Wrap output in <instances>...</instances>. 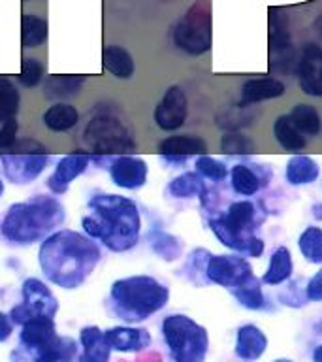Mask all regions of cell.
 <instances>
[{
    "label": "cell",
    "mask_w": 322,
    "mask_h": 362,
    "mask_svg": "<svg viewBox=\"0 0 322 362\" xmlns=\"http://www.w3.org/2000/svg\"><path fill=\"white\" fill-rule=\"evenodd\" d=\"M66 209L55 197L36 194L25 202L11 204L0 223V234L13 245H32L61 228Z\"/></svg>",
    "instance_id": "cell-3"
},
{
    "label": "cell",
    "mask_w": 322,
    "mask_h": 362,
    "mask_svg": "<svg viewBox=\"0 0 322 362\" xmlns=\"http://www.w3.org/2000/svg\"><path fill=\"white\" fill-rule=\"evenodd\" d=\"M298 81L305 95L322 96V47L307 44L298 61Z\"/></svg>",
    "instance_id": "cell-16"
},
{
    "label": "cell",
    "mask_w": 322,
    "mask_h": 362,
    "mask_svg": "<svg viewBox=\"0 0 322 362\" xmlns=\"http://www.w3.org/2000/svg\"><path fill=\"white\" fill-rule=\"evenodd\" d=\"M268 349L266 334L254 325H243L237 328L236 336V355L245 362L258 361Z\"/></svg>",
    "instance_id": "cell-21"
},
{
    "label": "cell",
    "mask_w": 322,
    "mask_h": 362,
    "mask_svg": "<svg viewBox=\"0 0 322 362\" xmlns=\"http://www.w3.org/2000/svg\"><path fill=\"white\" fill-rule=\"evenodd\" d=\"M169 197L174 198H194L200 197L203 200L205 198V183H203V177L198 172H185V174L177 175L174 180L169 181L168 187H166Z\"/></svg>",
    "instance_id": "cell-29"
},
{
    "label": "cell",
    "mask_w": 322,
    "mask_h": 362,
    "mask_svg": "<svg viewBox=\"0 0 322 362\" xmlns=\"http://www.w3.org/2000/svg\"><path fill=\"white\" fill-rule=\"evenodd\" d=\"M100 259L102 251L96 240L70 228H59L40 243V268L56 287H81Z\"/></svg>",
    "instance_id": "cell-1"
},
{
    "label": "cell",
    "mask_w": 322,
    "mask_h": 362,
    "mask_svg": "<svg viewBox=\"0 0 322 362\" xmlns=\"http://www.w3.org/2000/svg\"><path fill=\"white\" fill-rule=\"evenodd\" d=\"M298 249L309 264H322V228L307 226L298 238Z\"/></svg>",
    "instance_id": "cell-33"
},
{
    "label": "cell",
    "mask_w": 322,
    "mask_h": 362,
    "mask_svg": "<svg viewBox=\"0 0 322 362\" xmlns=\"http://www.w3.org/2000/svg\"><path fill=\"white\" fill-rule=\"evenodd\" d=\"M78 356V344L72 338L59 336L34 353L32 362H72Z\"/></svg>",
    "instance_id": "cell-25"
},
{
    "label": "cell",
    "mask_w": 322,
    "mask_h": 362,
    "mask_svg": "<svg viewBox=\"0 0 322 362\" xmlns=\"http://www.w3.org/2000/svg\"><path fill=\"white\" fill-rule=\"evenodd\" d=\"M305 296L311 302H322V268L305 285Z\"/></svg>",
    "instance_id": "cell-42"
},
{
    "label": "cell",
    "mask_w": 322,
    "mask_h": 362,
    "mask_svg": "<svg viewBox=\"0 0 322 362\" xmlns=\"http://www.w3.org/2000/svg\"><path fill=\"white\" fill-rule=\"evenodd\" d=\"M234 294V298L243 305V308H247V310H264L266 308V296L262 293V279L254 276L251 277L245 285L242 287H237L232 291Z\"/></svg>",
    "instance_id": "cell-35"
},
{
    "label": "cell",
    "mask_w": 322,
    "mask_h": 362,
    "mask_svg": "<svg viewBox=\"0 0 322 362\" xmlns=\"http://www.w3.org/2000/svg\"><path fill=\"white\" fill-rule=\"evenodd\" d=\"M287 93V87L281 79L275 78H251L247 79L242 87V100L239 106L251 107L258 102L273 100V98H281Z\"/></svg>",
    "instance_id": "cell-17"
},
{
    "label": "cell",
    "mask_w": 322,
    "mask_h": 362,
    "mask_svg": "<svg viewBox=\"0 0 322 362\" xmlns=\"http://www.w3.org/2000/svg\"><path fill=\"white\" fill-rule=\"evenodd\" d=\"M290 119H292V123L298 127V130L302 134L307 138H315V136L321 134L322 130V119L316 112L315 106H311L307 102H299L296 106H292L290 110Z\"/></svg>",
    "instance_id": "cell-31"
},
{
    "label": "cell",
    "mask_w": 322,
    "mask_h": 362,
    "mask_svg": "<svg viewBox=\"0 0 322 362\" xmlns=\"http://www.w3.org/2000/svg\"><path fill=\"white\" fill-rule=\"evenodd\" d=\"M83 140L96 155H126L136 151L134 132L115 115L102 113L87 123Z\"/></svg>",
    "instance_id": "cell-7"
},
{
    "label": "cell",
    "mask_w": 322,
    "mask_h": 362,
    "mask_svg": "<svg viewBox=\"0 0 322 362\" xmlns=\"http://www.w3.org/2000/svg\"><path fill=\"white\" fill-rule=\"evenodd\" d=\"M313 215H315V219L322 221V202H318L313 206Z\"/></svg>",
    "instance_id": "cell-45"
},
{
    "label": "cell",
    "mask_w": 322,
    "mask_h": 362,
    "mask_svg": "<svg viewBox=\"0 0 322 362\" xmlns=\"http://www.w3.org/2000/svg\"><path fill=\"white\" fill-rule=\"evenodd\" d=\"M56 336L55 319L51 317H34L23 325L21 330V347L23 349L36 353L44 345H47Z\"/></svg>",
    "instance_id": "cell-19"
},
{
    "label": "cell",
    "mask_w": 322,
    "mask_h": 362,
    "mask_svg": "<svg viewBox=\"0 0 322 362\" xmlns=\"http://www.w3.org/2000/svg\"><path fill=\"white\" fill-rule=\"evenodd\" d=\"M85 83V76H49L45 79L44 95L51 100H62L79 95Z\"/></svg>",
    "instance_id": "cell-30"
},
{
    "label": "cell",
    "mask_w": 322,
    "mask_h": 362,
    "mask_svg": "<svg viewBox=\"0 0 322 362\" xmlns=\"http://www.w3.org/2000/svg\"><path fill=\"white\" fill-rule=\"evenodd\" d=\"M78 121V110L70 104H53L44 113V124L53 132H64V130L73 129Z\"/></svg>",
    "instance_id": "cell-32"
},
{
    "label": "cell",
    "mask_w": 322,
    "mask_h": 362,
    "mask_svg": "<svg viewBox=\"0 0 322 362\" xmlns=\"http://www.w3.org/2000/svg\"><path fill=\"white\" fill-rule=\"evenodd\" d=\"M220 151L232 157H247L254 153V144L249 136L237 132V130H228L220 138Z\"/></svg>",
    "instance_id": "cell-37"
},
{
    "label": "cell",
    "mask_w": 322,
    "mask_h": 362,
    "mask_svg": "<svg viewBox=\"0 0 322 362\" xmlns=\"http://www.w3.org/2000/svg\"><path fill=\"white\" fill-rule=\"evenodd\" d=\"M11 332H13V321H11V317L0 311V344L10 338Z\"/></svg>",
    "instance_id": "cell-44"
},
{
    "label": "cell",
    "mask_w": 322,
    "mask_h": 362,
    "mask_svg": "<svg viewBox=\"0 0 322 362\" xmlns=\"http://www.w3.org/2000/svg\"><path fill=\"white\" fill-rule=\"evenodd\" d=\"M271 130H273V138H275L277 144L287 151H302V149L307 147V138L299 132L288 113L275 117Z\"/></svg>",
    "instance_id": "cell-27"
},
{
    "label": "cell",
    "mask_w": 322,
    "mask_h": 362,
    "mask_svg": "<svg viewBox=\"0 0 322 362\" xmlns=\"http://www.w3.org/2000/svg\"><path fill=\"white\" fill-rule=\"evenodd\" d=\"M102 64L107 72L119 79H130L134 76V59L121 45H106L102 53Z\"/></svg>",
    "instance_id": "cell-26"
},
{
    "label": "cell",
    "mask_w": 322,
    "mask_h": 362,
    "mask_svg": "<svg viewBox=\"0 0 322 362\" xmlns=\"http://www.w3.org/2000/svg\"><path fill=\"white\" fill-rule=\"evenodd\" d=\"M208 281L225 287L228 291L242 287L254 277L253 266L245 257L239 255H211L205 266Z\"/></svg>",
    "instance_id": "cell-11"
},
{
    "label": "cell",
    "mask_w": 322,
    "mask_h": 362,
    "mask_svg": "<svg viewBox=\"0 0 322 362\" xmlns=\"http://www.w3.org/2000/svg\"><path fill=\"white\" fill-rule=\"evenodd\" d=\"M149 240V247L157 257H160L166 262H174L183 255V242L181 238L169 234V232L162 230V228H153L147 234Z\"/></svg>",
    "instance_id": "cell-28"
},
{
    "label": "cell",
    "mask_w": 322,
    "mask_h": 362,
    "mask_svg": "<svg viewBox=\"0 0 322 362\" xmlns=\"http://www.w3.org/2000/svg\"><path fill=\"white\" fill-rule=\"evenodd\" d=\"M93 155L85 151H76L72 155L62 157L56 163L53 174L47 177V187L53 194H64L70 189L72 181H76L81 174H85V170L89 168Z\"/></svg>",
    "instance_id": "cell-15"
},
{
    "label": "cell",
    "mask_w": 322,
    "mask_h": 362,
    "mask_svg": "<svg viewBox=\"0 0 322 362\" xmlns=\"http://www.w3.org/2000/svg\"><path fill=\"white\" fill-rule=\"evenodd\" d=\"M59 311L56 296L51 288L38 277H28L23 283V302L10 311L11 321L16 325H25L34 317H51L55 319Z\"/></svg>",
    "instance_id": "cell-10"
},
{
    "label": "cell",
    "mask_w": 322,
    "mask_h": 362,
    "mask_svg": "<svg viewBox=\"0 0 322 362\" xmlns=\"http://www.w3.org/2000/svg\"><path fill=\"white\" fill-rule=\"evenodd\" d=\"M162 336L175 362H203L208 356V330L191 317L168 315L162 321Z\"/></svg>",
    "instance_id": "cell-5"
},
{
    "label": "cell",
    "mask_w": 322,
    "mask_h": 362,
    "mask_svg": "<svg viewBox=\"0 0 322 362\" xmlns=\"http://www.w3.org/2000/svg\"><path fill=\"white\" fill-rule=\"evenodd\" d=\"M169 288L153 276H130L117 279L109 291L112 311L126 322L145 321L166 308Z\"/></svg>",
    "instance_id": "cell-4"
},
{
    "label": "cell",
    "mask_w": 322,
    "mask_h": 362,
    "mask_svg": "<svg viewBox=\"0 0 322 362\" xmlns=\"http://www.w3.org/2000/svg\"><path fill=\"white\" fill-rule=\"evenodd\" d=\"M4 194V181H2V177H0V197Z\"/></svg>",
    "instance_id": "cell-47"
},
{
    "label": "cell",
    "mask_w": 322,
    "mask_h": 362,
    "mask_svg": "<svg viewBox=\"0 0 322 362\" xmlns=\"http://www.w3.org/2000/svg\"><path fill=\"white\" fill-rule=\"evenodd\" d=\"M273 362H292V361H288V358H279V361H273Z\"/></svg>",
    "instance_id": "cell-48"
},
{
    "label": "cell",
    "mask_w": 322,
    "mask_h": 362,
    "mask_svg": "<svg viewBox=\"0 0 322 362\" xmlns=\"http://www.w3.org/2000/svg\"><path fill=\"white\" fill-rule=\"evenodd\" d=\"M17 130H19V124H17L16 117L8 119V121L2 123V129H0V149H2V151L10 149V147L16 144Z\"/></svg>",
    "instance_id": "cell-41"
},
{
    "label": "cell",
    "mask_w": 322,
    "mask_h": 362,
    "mask_svg": "<svg viewBox=\"0 0 322 362\" xmlns=\"http://www.w3.org/2000/svg\"><path fill=\"white\" fill-rule=\"evenodd\" d=\"M47 40V21L42 17L27 13L21 19L23 47H38Z\"/></svg>",
    "instance_id": "cell-34"
},
{
    "label": "cell",
    "mask_w": 322,
    "mask_h": 362,
    "mask_svg": "<svg viewBox=\"0 0 322 362\" xmlns=\"http://www.w3.org/2000/svg\"><path fill=\"white\" fill-rule=\"evenodd\" d=\"M6 151L10 153H0L2 170L6 177L17 185H27L38 180L49 164V155L45 147L34 140L16 141Z\"/></svg>",
    "instance_id": "cell-8"
},
{
    "label": "cell",
    "mask_w": 322,
    "mask_h": 362,
    "mask_svg": "<svg viewBox=\"0 0 322 362\" xmlns=\"http://www.w3.org/2000/svg\"><path fill=\"white\" fill-rule=\"evenodd\" d=\"M109 175L112 181L121 189L138 191L147 183L149 166L143 158L132 155H117L109 163Z\"/></svg>",
    "instance_id": "cell-13"
},
{
    "label": "cell",
    "mask_w": 322,
    "mask_h": 362,
    "mask_svg": "<svg viewBox=\"0 0 322 362\" xmlns=\"http://www.w3.org/2000/svg\"><path fill=\"white\" fill-rule=\"evenodd\" d=\"M158 153L168 164L181 166L189 157L208 155V144L203 138L194 134L168 136L158 144Z\"/></svg>",
    "instance_id": "cell-14"
},
{
    "label": "cell",
    "mask_w": 322,
    "mask_h": 362,
    "mask_svg": "<svg viewBox=\"0 0 322 362\" xmlns=\"http://www.w3.org/2000/svg\"><path fill=\"white\" fill-rule=\"evenodd\" d=\"M318 175H321V166L309 155H292L288 158L285 177H287L290 185H311V183H315L318 180Z\"/></svg>",
    "instance_id": "cell-22"
},
{
    "label": "cell",
    "mask_w": 322,
    "mask_h": 362,
    "mask_svg": "<svg viewBox=\"0 0 322 362\" xmlns=\"http://www.w3.org/2000/svg\"><path fill=\"white\" fill-rule=\"evenodd\" d=\"M89 215L81 219L83 232L113 253H126L140 243L141 215L134 200L121 194L96 192L89 198Z\"/></svg>",
    "instance_id": "cell-2"
},
{
    "label": "cell",
    "mask_w": 322,
    "mask_h": 362,
    "mask_svg": "<svg viewBox=\"0 0 322 362\" xmlns=\"http://www.w3.org/2000/svg\"><path fill=\"white\" fill-rule=\"evenodd\" d=\"M294 274V260L292 253L288 251V247L279 245L273 249V253L270 257V264L268 270L262 276V283L266 285H281V283L288 281Z\"/></svg>",
    "instance_id": "cell-24"
},
{
    "label": "cell",
    "mask_w": 322,
    "mask_h": 362,
    "mask_svg": "<svg viewBox=\"0 0 322 362\" xmlns=\"http://www.w3.org/2000/svg\"><path fill=\"white\" fill-rule=\"evenodd\" d=\"M174 42L186 55L200 57L211 49V8L205 0L192 4L174 28Z\"/></svg>",
    "instance_id": "cell-9"
},
{
    "label": "cell",
    "mask_w": 322,
    "mask_h": 362,
    "mask_svg": "<svg viewBox=\"0 0 322 362\" xmlns=\"http://www.w3.org/2000/svg\"><path fill=\"white\" fill-rule=\"evenodd\" d=\"M81 362H85V361H81Z\"/></svg>",
    "instance_id": "cell-49"
},
{
    "label": "cell",
    "mask_w": 322,
    "mask_h": 362,
    "mask_svg": "<svg viewBox=\"0 0 322 362\" xmlns=\"http://www.w3.org/2000/svg\"><path fill=\"white\" fill-rule=\"evenodd\" d=\"M106 339L112 351L121 353H138L151 345V334L145 328L134 327H115L106 330Z\"/></svg>",
    "instance_id": "cell-18"
},
{
    "label": "cell",
    "mask_w": 322,
    "mask_h": 362,
    "mask_svg": "<svg viewBox=\"0 0 322 362\" xmlns=\"http://www.w3.org/2000/svg\"><path fill=\"white\" fill-rule=\"evenodd\" d=\"M258 209L251 200L232 202L225 215L209 221V228L225 247L236 253H247L251 236L258 226Z\"/></svg>",
    "instance_id": "cell-6"
},
{
    "label": "cell",
    "mask_w": 322,
    "mask_h": 362,
    "mask_svg": "<svg viewBox=\"0 0 322 362\" xmlns=\"http://www.w3.org/2000/svg\"><path fill=\"white\" fill-rule=\"evenodd\" d=\"M196 172L202 175L203 180L211 181H222L228 175V168L222 160H217V158L209 157V155H200L196 157Z\"/></svg>",
    "instance_id": "cell-38"
},
{
    "label": "cell",
    "mask_w": 322,
    "mask_h": 362,
    "mask_svg": "<svg viewBox=\"0 0 322 362\" xmlns=\"http://www.w3.org/2000/svg\"><path fill=\"white\" fill-rule=\"evenodd\" d=\"M313 362H322V345H318V347L313 351Z\"/></svg>",
    "instance_id": "cell-46"
},
{
    "label": "cell",
    "mask_w": 322,
    "mask_h": 362,
    "mask_svg": "<svg viewBox=\"0 0 322 362\" xmlns=\"http://www.w3.org/2000/svg\"><path fill=\"white\" fill-rule=\"evenodd\" d=\"M79 341L83 345L85 362H107L112 347L107 344L106 334L98 327H85L79 332Z\"/></svg>",
    "instance_id": "cell-23"
},
{
    "label": "cell",
    "mask_w": 322,
    "mask_h": 362,
    "mask_svg": "<svg viewBox=\"0 0 322 362\" xmlns=\"http://www.w3.org/2000/svg\"><path fill=\"white\" fill-rule=\"evenodd\" d=\"M42 76H44V64L38 61V59H23L21 64V76H19V81H21L25 87H36V85L42 81Z\"/></svg>",
    "instance_id": "cell-39"
},
{
    "label": "cell",
    "mask_w": 322,
    "mask_h": 362,
    "mask_svg": "<svg viewBox=\"0 0 322 362\" xmlns=\"http://www.w3.org/2000/svg\"><path fill=\"white\" fill-rule=\"evenodd\" d=\"M186 115H189V100L185 90L179 85H172L155 107V123L158 129L174 132L185 124Z\"/></svg>",
    "instance_id": "cell-12"
},
{
    "label": "cell",
    "mask_w": 322,
    "mask_h": 362,
    "mask_svg": "<svg viewBox=\"0 0 322 362\" xmlns=\"http://www.w3.org/2000/svg\"><path fill=\"white\" fill-rule=\"evenodd\" d=\"M271 174H262L256 164H236L230 170V185L242 197H254L262 187L268 185Z\"/></svg>",
    "instance_id": "cell-20"
},
{
    "label": "cell",
    "mask_w": 322,
    "mask_h": 362,
    "mask_svg": "<svg viewBox=\"0 0 322 362\" xmlns=\"http://www.w3.org/2000/svg\"><path fill=\"white\" fill-rule=\"evenodd\" d=\"M264 247H266V243L262 238L258 236H251V240H249V245H247V253L249 257H253V259H258L260 255L264 253Z\"/></svg>",
    "instance_id": "cell-43"
},
{
    "label": "cell",
    "mask_w": 322,
    "mask_h": 362,
    "mask_svg": "<svg viewBox=\"0 0 322 362\" xmlns=\"http://www.w3.org/2000/svg\"><path fill=\"white\" fill-rule=\"evenodd\" d=\"M21 104V95L8 78L0 76V123L16 117Z\"/></svg>",
    "instance_id": "cell-36"
},
{
    "label": "cell",
    "mask_w": 322,
    "mask_h": 362,
    "mask_svg": "<svg viewBox=\"0 0 322 362\" xmlns=\"http://www.w3.org/2000/svg\"><path fill=\"white\" fill-rule=\"evenodd\" d=\"M242 112V107H236V113L234 110L230 112L222 113V115H217V124H219L220 129L226 130H237L242 129V127H247V124L253 123V119L256 117V113L253 115H247V113H239Z\"/></svg>",
    "instance_id": "cell-40"
}]
</instances>
